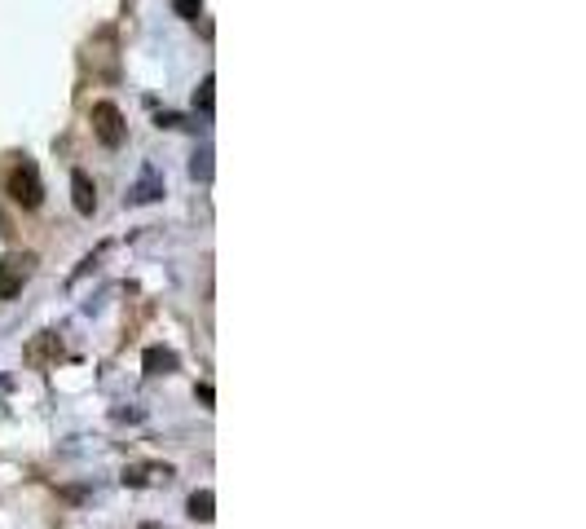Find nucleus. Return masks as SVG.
Instances as JSON below:
<instances>
[{"label":"nucleus","mask_w":586,"mask_h":529,"mask_svg":"<svg viewBox=\"0 0 586 529\" xmlns=\"http://www.w3.org/2000/svg\"><path fill=\"white\" fill-rule=\"evenodd\" d=\"M4 194L22 208V212H36L44 203V181H40V168L31 159H18L9 172H4Z\"/></svg>","instance_id":"nucleus-1"},{"label":"nucleus","mask_w":586,"mask_h":529,"mask_svg":"<svg viewBox=\"0 0 586 529\" xmlns=\"http://www.w3.org/2000/svg\"><path fill=\"white\" fill-rule=\"evenodd\" d=\"M36 252H9L4 261H0V300H13V296H22V287L31 282V273H36Z\"/></svg>","instance_id":"nucleus-2"},{"label":"nucleus","mask_w":586,"mask_h":529,"mask_svg":"<svg viewBox=\"0 0 586 529\" xmlns=\"http://www.w3.org/2000/svg\"><path fill=\"white\" fill-rule=\"evenodd\" d=\"M93 137L107 146V150H119L123 146V137H128V124H123V115H119V107L115 102H98L93 107Z\"/></svg>","instance_id":"nucleus-3"},{"label":"nucleus","mask_w":586,"mask_h":529,"mask_svg":"<svg viewBox=\"0 0 586 529\" xmlns=\"http://www.w3.org/2000/svg\"><path fill=\"white\" fill-rule=\"evenodd\" d=\"M71 203H75V212L80 217H93L98 212V186H93V177L89 172H71Z\"/></svg>","instance_id":"nucleus-4"},{"label":"nucleus","mask_w":586,"mask_h":529,"mask_svg":"<svg viewBox=\"0 0 586 529\" xmlns=\"http://www.w3.org/2000/svg\"><path fill=\"white\" fill-rule=\"evenodd\" d=\"M22 358H27L31 367H40V371H44V367H53V362L62 358V344H58V336H53V331H44L40 340H31V344H27V353H22Z\"/></svg>","instance_id":"nucleus-5"},{"label":"nucleus","mask_w":586,"mask_h":529,"mask_svg":"<svg viewBox=\"0 0 586 529\" xmlns=\"http://www.w3.org/2000/svg\"><path fill=\"white\" fill-rule=\"evenodd\" d=\"M141 362H146V375H172L177 371V353L163 349V344H150Z\"/></svg>","instance_id":"nucleus-6"},{"label":"nucleus","mask_w":586,"mask_h":529,"mask_svg":"<svg viewBox=\"0 0 586 529\" xmlns=\"http://www.w3.org/2000/svg\"><path fill=\"white\" fill-rule=\"evenodd\" d=\"M190 517L208 525V521L217 517V494H212V490H194V494H190Z\"/></svg>","instance_id":"nucleus-7"},{"label":"nucleus","mask_w":586,"mask_h":529,"mask_svg":"<svg viewBox=\"0 0 586 529\" xmlns=\"http://www.w3.org/2000/svg\"><path fill=\"white\" fill-rule=\"evenodd\" d=\"M163 190H159V181H154V172L146 168V177H141V186L132 190V203H150V199H159Z\"/></svg>","instance_id":"nucleus-8"},{"label":"nucleus","mask_w":586,"mask_h":529,"mask_svg":"<svg viewBox=\"0 0 586 529\" xmlns=\"http://www.w3.org/2000/svg\"><path fill=\"white\" fill-rule=\"evenodd\" d=\"M212 89H217V80L203 75V84H199V93H194V107H199V111H212Z\"/></svg>","instance_id":"nucleus-9"},{"label":"nucleus","mask_w":586,"mask_h":529,"mask_svg":"<svg viewBox=\"0 0 586 529\" xmlns=\"http://www.w3.org/2000/svg\"><path fill=\"white\" fill-rule=\"evenodd\" d=\"M172 9H177L181 18H199V13H203V0H172Z\"/></svg>","instance_id":"nucleus-10"},{"label":"nucleus","mask_w":586,"mask_h":529,"mask_svg":"<svg viewBox=\"0 0 586 529\" xmlns=\"http://www.w3.org/2000/svg\"><path fill=\"white\" fill-rule=\"evenodd\" d=\"M199 401H203V406H212V401H217V393H212V384H199Z\"/></svg>","instance_id":"nucleus-11"},{"label":"nucleus","mask_w":586,"mask_h":529,"mask_svg":"<svg viewBox=\"0 0 586 529\" xmlns=\"http://www.w3.org/2000/svg\"><path fill=\"white\" fill-rule=\"evenodd\" d=\"M141 529H163V525H154V521H146V525H141Z\"/></svg>","instance_id":"nucleus-12"}]
</instances>
